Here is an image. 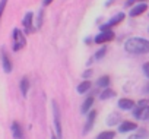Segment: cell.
Returning <instances> with one entry per match:
<instances>
[{
	"instance_id": "6da1fadb",
	"label": "cell",
	"mask_w": 149,
	"mask_h": 139,
	"mask_svg": "<svg viewBox=\"0 0 149 139\" xmlns=\"http://www.w3.org/2000/svg\"><path fill=\"white\" fill-rule=\"evenodd\" d=\"M124 50L130 54H148L149 53V40L140 38V37H133L129 38L124 43Z\"/></svg>"
},
{
	"instance_id": "7a4b0ae2",
	"label": "cell",
	"mask_w": 149,
	"mask_h": 139,
	"mask_svg": "<svg viewBox=\"0 0 149 139\" xmlns=\"http://www.w3.org/2000/svg\"><path fill=\"white\" fill-rule=\"evenodd\" d=\"M148 104H149L148 100H140L133 108V117L137 120L148 122L149 120V105Z\"/></svg>"
},
{
	"instance_id": "3957f363",
	"label": "cell",
	"mask_w": 149,
	"mask_h": 139,
	"mask_svg": "<svg viewBox=\"0 0 149 139\" xmlns=\"http://www.w3.org/2000/svg\"><path fill=\"white\" fill-rule=\"evenodd\" d=\"M12 38H13V51H19L21 48H24L26 45V40H25V35L21 29L15 28L13 32H12Z\"/></svg>"
},
{
	"instance_id": "277c9868",
	"label": "cell",
	"mask_w": 149,
	"mask_h": 139,
	"mask_svg": "<svg viewBox=\"0 0 149 139\" xmlns=\"http://www.w3.org/2000/svg\"><path fill=\"white\" fill-rule=\"evenodd\" d=\"M53 114H54V126H56V135L58 139H61V120H60V110L56 101H53Z\"/></svg>"
},
{
	"instance_id": "5b68a950",
	"label": "cell",
	"mask_w": 149,
	"mask_h": 139,
	"mask_svg": "<svg viewBox=\"0 0 149 139\" xmlns=\"http://www.w3.org/2000/svg\"><path fill=\"white\" fill-rule=\"evenodd\" d=\"M113 38H114V32H113L111 29H107V31H101V32L94 38V41H95L97 44H105V43L111 41Z\"/></svg>"
},
{
	"instance_id": "8992f818",
	"label": "cell",
	"mask_w": 149,
	"mask_h": 139,
	"mask_svg": "<svg viewBox=\"0 0 149 139\" xmlns=\"http://www.w3.org/2000/svg\"><path fill=\"white\" fill-rule=\"evenodd\" d=\"M124 19V13H117V15H114L107 24H104V25H101V31H107V29H110L111 27H116V25H118L121 21Z\"/></svg>"
},
{
	"instance_id": "52a82bcc",
	"label": "cell",
	"mask_w": 149,
	"mask_h": 139,
	"mask_svg": "<svg viewBox=\"0 0 149 139\" xmlns=\"http://www.w3.org/2000/svg\"><path fill=\"white\" fill-rule=\"evenodd\" d=\"M95 119H97V111L95 110H91L88 113V117H86V123H85V129H84V133H89L91 129L94 127V123H95Z\"/></svg>"
},
{
	"instance_id": "ba28073f",
	"label": "cell",
	"mask_w": 149,
	"mask_h": 139,
	"mask_svg": "<svg viewBox=\"0 0 149 139\" xmlns=\"http://www.w3.org/2000/svg\"><path fill=\"white\" fill-rule=\"evenodd\" d=\"M32 19H34V13L32 12H28L25 16H24V21H22V24H24V28H25V31H26V34H31L32 31H34V24H32Z\"/></svg>"
},
{
	"instance_id": "9c48e42d",
	"label": "cell",
	"mask_w": 149,
	"mask_h": 139,
	"mask_svg": "<svg viewBox=\"0 0 149 139\" xmlns=\"http://www.w3.org/2000/svg\"><path fill=\"white\" fill-rule=\"evenodd\" d=\"M136 129H137V124L134 122H129V120L121 122L120 126H118V132L120 133H127V132H132V130H136Z\"/></svg>"
},
{
	"instance_id": "30bf717a",
	"label": "cell",
	"mask_w": 149,
	"mask_h": 139,
	"mask_svg": "<svg viewBox=\"0 0 149 139\" xmlns=\"http://www.w3.org/2000/svg\"><path fill=\"white\" fill-rule=\"evenodd\" d=\"M146 10H148V5H146V3H137L136 6H133V8L130 9L129 15H130L132 18H134V16L142 15V13H143V12H146Z\"/></svg>"
},
{
	"instance_id": "8fae6325",
	"label": "cell",
	"mask_w": 149,
	"mask_h": 139,
	"mask_svg": "<svg viewBox=\"0 0 149 139\" xmlns=\"http://www.w3.org/2000/svg\"><path fill=\"white\" fill-rule=\"evenodd\" d=\"M117 105H118L120 110H133L136 104H134V101L130 100V98H120Z\"/></svg>"
},
{
	"instance_id": "7c38bea8",
	"label": "cell",
	"mask_w": 149,
	"mask_h": 139,
	"mask_svg": "<svg viewBox=\"0 0 149 139\" xmlns=\"http://www.w3.org/2000/svg\"><path fill=\"white\" fill-rule=\"evenodd\" d=\"M2 64H3V71L6 73H10L12 72V63H10V60H9L5 48H2Z\"/></svg>"
},
{
	"instance_id": "4fadbf2b",
	"label": "cell",
	"mask_w": 149,
	"mask_h": 139,
	"mask_svg": "<svg viewBox=\"0 0 149 139\" xmlns=\"http://www.w3.org/2000/svg\"><path fill=\"white\" fill-rule=\"evenodd\" d=\"M10 129H12V135H13L15 139H24V130H22V127L18 122H13Z\"/></svg>"
},
{
	"instance_id": "5bb4252c",
	"label": "cell",
	"mask_w": 149,
	"mask_h": 139,
	"mask_svg": "<svg viewBox=\"0 0 149 139\" xmlns=\"http://www.w3.org/2000/svg\"><path fill=\"white\" fill-rule=\"evenodd\" d=\"M127 139H149V132L146 129H136V133L130 135Z\"/></svg>"
},
{
	"instance_id": "9a60e30c",
	"label": "cell",
	"mask_w": 149,
	"mask_h": 139,
	"mask_svg": "<svg viewBox=\"0 0 149 139\" xmlns=\"http://www.w3.org/2000/svg\"><path fill=\"white\" fill-rule=\"evenodd\" d=\"M92 105H94V97H88V98L84 101L82 107H81L82 114H88V113L91 111V107H92Z\"/></svg>"
},
{
	"instance_id": "2e32d148",
	"label": "cell",
	"mask_w": 149,
	"mask_h": 139,
	"mask_svg": "<svg viewBox=\"0 0 149 139\" xmlns=\"http://www.w3.org/2000/svg\"><path fill=\"white\" fill-rule=\"evenodd\" d=\"M91 87H92V84H91V81H84V82H81L79 85H78V92L79 94H85V92H88L89 89H91Z\"/></svg>"
},
{
	"instance_id": "e0dca14e",
	"label": "cell",
	"mask_w": 149,
	"mask_h": 139,
	"mask_svg": "<svg viewBox=\"0 0 149 139\" xmlns=\"http://www.w3.org/2000/svg\"><path fill=\"white\" fill-rule=\"evenodd\" d=\"M120 120H121V117L117 113H111L107 119V124L108 126H117V123H120Z\"/></svg>"
},
{
	"instance_id": "ac0fdd59",
	"label": "cell",
	"mask_w": 149,
	"mask_h": 139,
	"mask_svg": "<svg viewBox=\"0 0 149 139\" xmlns=\"http://www.w3.org/2000/svg\"><path fill=\"white\" fill-rule=\"evenodd\" d=\"M28 91H29V81H28V78H22L21 79V92L24 94V97L28 94Z\"/></svg>"
},
{
	"instance_id": "d6986e66",
	"label": "cell",
	"mask_w": 149,
	"mask_h": 139,
	"mask_svg": "<svg viewBox=\"0 0 149 139\" xmlns=\"http://www.w3.org/2000/svg\"><path fill=\"white\" fill-rule=\"evenodd\" d=\"M114 95H116V92H114L113 89H110V88H104V91L101 92L100 98H101V100H110V98H113Z\"/></svg>"
},
{
	"instance_id": "ffe728a7",
	"label": "cell",
	"mask_w": 149,
	"mask_h": 139,
	"mask_svg": "<svg viewBox=\"0 0 149 139\" xmlns=\"http://www.w3.org/2000/svg\"><path fill=\"white\" fill-rule=\"evenodd\" d=\"M97 85L101 87V88H108V85H110V76H108V75L101 76V78L97 81Z\"/></svg>"
},
{
	"instance_id": "44dd1931",
	"label": "cell",
	"mask_w": 149,
	"mask_h": 139,
	"mask_svg": "<svg viewBox=\"0 0 149 139\" xmlns=\"http://www.w3.org/2000/svg\"><path fill=\"white\" fill-rule=\"evenodd\" d=\"M114 136H116V133L113 130H104L97 136V139H114Z\"/></svg>"
},
{
	"instance_id": "7402d4cb",
	"label": "cell",
	"mask_w": 149,
	"mask_h": 139,
	"mask_svg": "<svg viewBox=\"0 0 149 139\" xmlns=\"http://www.w3.org/2000/svg\"><path fill=\"white\" fill-rule=\"evenodd\" d=\"M105 54H107V47H101V48L94 54V59H95V60H101Z\"/></svg>"
},
{
	"instance_id": "603a6c76",
	"label": "cell",
	"mask_w": 149,
	"mask_h": 139,
	"mask_svg": "<svg viewBox=\"0 0 149 139\" xmlns=\"http://www.w3.org/2000/svg\"><path fill=\"white\" fill-rule=\"evenodd\" d=\"M6 3H8V0H0V19H2V15H3V12H5Z\"/></svg>"
},
{
	"instance_id": "cb8c5ba5",
	"label": "cell",
	"mask_w": 149,
	"mask_h": 139,
	"mask_svg": "<svg viewBox=\"0 0 149 139\" xmlns=\"http://www.w3.org/2000/svg\"><path fill=\"white\" fill-rule=\"evenodd\" d=\"M142 69H143V75H145V76L149 79V61H148V63H145Z\"/></svg>"
},
{
	"instance_id": "d4e9b609",
	"label": "cell",
	"mask_w": 149,
	"mask_h": 139,
	"mask_svg": "<svg viewBox=\"0 0 149 139\" xmlns=\"http://www.w3.org/2000/svg\"><path fill=\"white\" fill-rule=\"evenodd\" d=\"M92 75V71H89V69H88V71L84 73V78H88V76H91Z\"/></svg>"
},
{
	"instance_id": "484cf974",
	"label": "cell",
	"mask_w": 149,
	"mask_h": 139,
	"mask_svg": "<svg viewBox=\"0 0 149 139\" xmlns=\"http://www.w3.org/2000/svg\"><path fill=\"white\" fill-rule=\"evenodd\" d=\"M143 92H145V94H149V82L145 85V88H143Z\"/></svg>"
},
{
	"instance_id": "4316f807",
	"label": "cell",
	"mask_w": 149,
	"mask_h": 139,
	"mask_svg": "<svg viewBox=\"0 0 149 139\" xmlns=\"http://www.w3.org/2000/svg\"><path fill=\"white\" fill-rule=\"evenodd\" d=\"M134 2H136V0H129V2L126 3V6H130V5H133Z\"/></svg>"
},
{
	"instance_id": "83f0119b",
	"label": "cell",
	"mask_w": 149,
	"mask_h": 139,
	"mask_svg": "<svg viewBox=\"0 0 149 139\" xmlns=\"http://www.w3.org/2000/svg\"><path fill=\"white\" fill-rule=\"evenodd\" d=\"M51 2H53V0H44V5H45V6H47V5H50V3H51Z\"/></svg>"
},
{
	"instance_id": "f1b7e54d",
	"label": "cell",
	"mask_w": 149,
	"mask_h": 139,
	"mask_svg": "<svg viewBox=\"0 0 149 139\" xmlns=\"http://www.w3.org/2000/svg\"><path fill=\"white\" fill-rule=\"evenodd\" d=\"M51 139H58V138H57V135H53V136H51Z\"/></svg>"
},
{
	"instance_id": "f546056e",
	"label": "cell",
	"mask_w": 149,
	"mask_h": 139,
	"mask_svg": "<svg viewBox=\"0 0 149 139\" xmlns=\"http://www.w3.org/2000/svg\"><path fill=\"white\" fill-rule=\"evenodd\" d=\"M139 2H140V3H145V0H139Z\"/></svg>"
},
{
	"instance_id": "4dcf8cb0",
	"label": "cell",
	"mask_w": 149,
	"mask_h": 139,
	"mask_svg": "<svg viewBox=\"0 0 149 139\" xmlns=\"http://www.w3.org/2000/svg\"><path fill=\"white\" fill-rule=\"evenodd\" d=\"M148 122H149V120H148Z\"/></svg>"
}]
</instances>
